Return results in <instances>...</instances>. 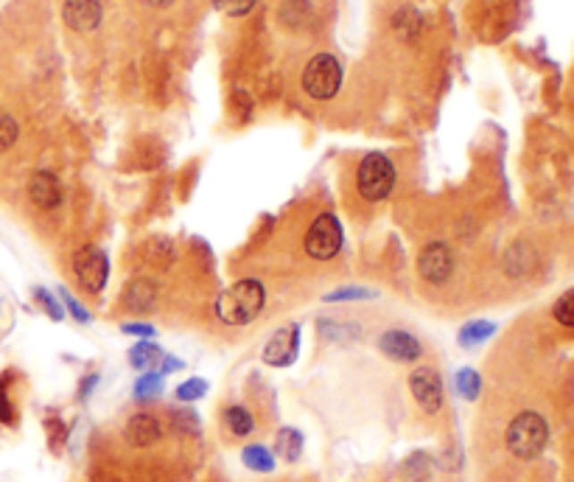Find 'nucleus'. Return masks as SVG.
Instances as JSON below:
<instances>
[{"label": "nucleus", "instance_id": "obj_1", "mask_svg": "<svg viewBox=\"0 0 574 482\" xmlns=\"http://www.w3.org/2000/svg\"><path fill=\"white\" fill-rule=\"evenodd\" d=\"M266 306V289L255 278H241L227 286L216 300V317L224 326H247L252 323Z\"/></svg>", "mask_w": 574, "mask_h": 482}, {"label": "nucleus", "instance_id": "obj_2", "mask_svg": "<svg viewBox=\"0 0 574 482\" xmlns=\"http://www.w3.org/2000/svg\"><path fill=\"white\" fill-rule=\"evenodd\" d=\"M504 440H507V449L513 452L519 460H536L546 449L549 427L538 412L527 410V412H519L513 421H510Z\"/></svg>", "mask_w": 574, "mask_h": 482}, {"label": "nucleus", "instance_id": "obj_3", "mask_svg": "<svg viewBox=\"0 0 574 482\" xmlns=\"http://www.w3.org/2000/svg\"><path fill=\"white\" fill-rule=\"evenodd\" d=\"M393 185H395V165L390 163V157L378 155V152L365 155V160L359 163V172H356L359 194L367 202H381L390 197Z\"/></svg>", "mask_w": 574, "mask_h": 482}, {"label": "nucleus", "instance_id": "obj_4", "mask_svg": "<svg viewBox=\"0 0 574 482\" xmlns=\"http://www.w3.org/2000/svg\"><path fill=\"white\" fill-rule=\"evenodd\" d=\"M342 88V65L339 59L331 54H317L306 71H303V90L317 98V101H328Z\"/></svg>", "mask_w": 574, "mask_h": 482}, {"label": "nucleus", "instance_id": "obj_5", "mask_svg": "<svg viewBox=\"0 0 574 482\" xmlns=\"http://www.w3.org/2000/svg\"><path fill=\"white\" fill-rule=\"evenodd\" d=\"M303 247L306 253L317 261H331L339 256V249H342V224L333 214H320L303 239Z\"/></svg>", "mask_w": 574, "mask_h": 482}, {"label": "nucleus", "instance_id": "obj_6", "mask_svg": "<svg viewBox=\"0 0 574 482\" xmlns=\"http://www.w3.org/2000/svg\"><path fill=\"white\" fill-rule=\"evenodd\" d=\"M73 272H76L81 289H88L90 295H98L110 278V258L98 247H84L73 258Z\"/></svg>", "mask_w": 574, "mask_h": 482}, {"label": "nucleus", "instance_id": "obj_7", "mask_svg": "<svg viewBox=\"0 0 574 482\" xmlns=\"http://www.w3.org/2000/svg\"><path fill=\"white\" fill-rule=\"evenodd\" d=\"M418 272H420V278L426 283H435V286L445 283L452 278V272H454L452 247L443 244V241H429L418 256Z\"/></svg>", "mask_w": 574, "mask_h": 482}, {"label": "nucleus", "instance_id": "obj_8", "mask_svg": "<svg viewBox=\"0 0 574 482\" xmlns=\"http://www.w3.org/2000/svg\"><path fill=\"white\" fill-rule=\"evenodd\" d=\"M409 390L412 398L418 402V407L426 412V415H437L443 410V382L435 368H418L409 376Z\"/></svg>", "mask_w": 574, "mask_h": 482}, {"label": "nucleus", "instance_id": "obj_9", "mask_svg": "<svg viewBox=\"0 0 574 482\" xmlns=\"http://www.w3.org/2000/svg\"><path fill=\"white\" fill-rule=\"evenodd\" d=\"M297 351H300V326L297 323L281 326L264 345V362L272 368H286L294 362Z\"/></svg>", "mask_w": 574, "mask_h": 482}, {"label": "nucleus", "instance_id": "obj_10", "mask_svg": "<svg viewBox=\"0 0 574 482\" xmlns=\"http://www.w3.org/2000/svg\"><path fill=\"white\" fill-rule=\"evenodd\" d=\"M378 351L384 353L387 359H393V362H415V359H420L423 345H420V340L412 337L409 331L390 328V331L381 334Z\"/></svg>", "mask_w": 574, "mask_h": 482}, {"label": "nucleus", "instance_id": "obj_11", "mask_svg": "<svg viewBox=\"0 0 574 482\" xmlns=\"http://www.w3.org/2000/svg\"><path fill=\"white\" fill-rule=\"evenodd\" d=\"M123 437H126V444L135 446V449H148V446L160 444L163 424L152 412H135L123 427Z\"/></svg>", "mask_w": 574, "mask_h": 482}, {"label": "nucleus", "instance_id": "obj_12", "mask_svg": "<svg viewBox=\"0 0 574 482\" xmlns=\"http://www.w3.org/2000/svg\"><path fill=\"white\" fill-rule=\"evenodd\" d=\"M62 17H65L68 29H73L76 34H88L101 23V4L98 0H65Z\"/></svg>", "mask_w": 574, "mask_h": 482}, {"label": "nucleus", "instance_id": "obj_13", "mask_svg": "<svg viewBox=\"0 0 574 482\" xmlns=\"http://www.w3.org/2000/svg\"><path fill=\"white\" fill-rule=\"evenodd\" d=\"M29 199L39 207V211H51L62 202V185L54 172H37L29 180Z\"/></svg>", "mask_w": 574, "mask_h": 482}, {"label": "nucleus", "instance_id": "obj_14", "mask_svg": "<svg viewBox=\"0 0 574 482\" xmlns=\"http://www.w3.org/2000/svg\"><path fill=\"white\" fill-rule=\"evenodd\" d=\"M157 295H160V289L152 278H135L123 289V306L132 311H152L157 303Z\"/></svg>", "mask_w": 574, "mask_h": 482}, {"label": "nucleus", "instance_id": "obj_15", "mask_svg": "<svg viewBox=\"0 0 574 482\" xmlns=\"http://www.w3.org/2000/svg\"><path fill=\"white\" fill-rule=\"evenodd\" d=\"M274 454H281L286 463H297L303 454V435L294 427H283L274 437Z\"/></svg>", "mask_w": 574, "mask_h": 482}, {"label": "nucleus", "instance_id": "obj_16", "mask_svg": "<svg viewBox=\"0 0 574 482\" xmlns=\"http://www.w3.org/2000/svg\"><path fill=\"white\" fill-rule=\"evenodd\" d=\"M222 421H224L227 432H230V435H236V437H247V435H252V429H255V418H252V412H249L247 407H241V404L227 407V410H224V415H222Z\"/></svg>", "mask_w": 574, "mask_h": 482}, {"label": "nucleus", "instance_id": "obj_17", "mask_svg": "<svg viewBox=\"0 0 574 482\" xmlns=\"http://www.w3.org/2000/svg\"><path fill=\"white\" fill-rule=\"evenodd\" d=\"M241 460H244V466L249 471H258V474H272L274 471V454L266 446H261V444L244 446Z\"/></svg>", "mask_w": 574, "mask_h": 482}, {"label": "nucleus", "instance_id": "obj_18", "mask_svg": "<svg viewBox=\"0 0 574 482\" xmlns=\"http://www.w3.org/2000/svg\"><path fill=\"white\" fill-rule=\"evenodd\" d=\"M163 351L157 348V345H152V342H138L132 351H130V365L135 368V370H155L160 362H163Z\"/></svg>", "mask_w": 574, "mask_h": 482}, {"label": "nucleus", "instance_id": "obj_19", "mask_svg": "<svg viewBox=\"0 0 574 482\" xmlns=\"http://www.w3.org/2000/svg\"><path fill=\"white\" fill-rule=\"evenodd\" d=\"M496 331V326L494 323H487V320H474V323H468V326H462L460 328V337H457V342L462 345V348H477L479 342H485L491 334Z\"/></svg>", "mask_w": 574, "mask_h": 482}, {"label": "nucleus", "instance_id": "obj_20", "mask_svg": "<svg viewBox=\"0 0 574 482\" xmlns=\"http://www.w3.org/2000/svg\"><path fill=\"white\" fill-rule=\"evenodd\" d=\"M135 398L138 402H152V398L163 395V373L160 370H146L135 382Z\"/></svg>", "mask_w": 574, "mask_h": 482}, {"label": "nucleus", "instance_id": "obj_21", "mask_svg": "<svg viewBox=\"0 0 574 482\" xmlns=\"http://www.w3.org/2000/svg\"><path fill=\"white\" fill-rule=\"evenodd\" d=\"M454 385H457V393L465 398V402H477L479 393H482V379H479V373H477L474 368H462V370H457Z\"/></svg>", "mask_w": 574, "mask_h": 482}, {"label": "nucleus", "instance_id": "obj_22", "mask_svg": "<svg viewBox=\"0 0 574 482\" xmlns=\"http://www.w3.org/2000/svg\"><path fill=\"white\" fill-rule=\"evenodd\" d=\"M9 385H12V373H4V376H0V424L14 427L17 424V410H14V402L9 395Z\"/></svg>", "mask_w": 574, "mask_h": 482}, {"label": "nucleus", "instance_id": "obj_23", "mask_svg": "<svg viewBox=\"0 0 574 482\" xmlns=\"http://www.w3.org/2000/svg\"><path fill=\"white\" fill-rule=\"evenodd\" d=\"M378 298V292L376 289H365V286H342V289H336V292H328V295L323 298L325 303H345V300H373Z\"/></svg>", "mask_w": 574, "mask_h": 482}, {"label": "nucleus", "instance_id": "obj_24", "mask_svg": "<svg viewBox=\"0 0 574 482\" xmlns=\"http://www.w3.org/2000/svg\"><path fill=\"white\" fill-rule=\"evenodd\" d=\"M552 314H555V320L566 328H574V289H569L566 295L558 298L555 309H552Z\"/></svg>", "mask_w": 574, "mask_h": 482}, {"label": "nucleus", "instance_id": "obj_25", "mask_svg": "<svg viewBox=\"0 0 574 482\" xmlns=\"http://www.w3.org/2000/svg\"><path fill=\"white\" fill-rule=\"evenodd\" d=\"M34 300H37L42 309H46V314H48L51 320H62V317H65V309H62V303L51 295L48 289L37 286V289H34Z\"/></svg>", "mask_w": 574, "mask_h": 482}, {"label": "nucleus", "instance_id": "obj_26", "mask_svg": "<svg viewBox=\"0 0 574 482\" xmlns=\"http://www.w3.org/2000/svg\"><path fill=\"white\" fill-rule=\"evenodd\" d=\"M17 135H20L17 121L9 113H0V152L12 149V146L17 143Z\"/></svg>", "mask_w": 574, "mask_h": 482}, {"label": "nucleus", "instance_id": "obj_27", "mask_svg": "<svg viewBox=\"0 0 574 482\" xmlns=\"http://www.w3.org/2000/svg\"><path fill=\"white\" fill-rule=\"evenodd\" d=\"M207 393V382L205 379H188L177 387V402H199V398Z\"/></svg>", "mask_w": 574, "mask_h": 482}, {"label": "nucleus", "instance_id": "obj_28", "mask_svg": "<svg viewBox=\"0 0 574 482\" xmlns=\"http://www.w3.org/2000/svg\"><path fill=\"white\" fill-rule=\"evenodd\" d=\"M172 421L185 435H197L199 432V418H197V412H190V410H174L172 412Z\"/></svg>", "mask_w": 574, "mask_h": 482}, {"label": "nucleus", "instance_id": "obj_29", "mask_svg": "<svg viewBox=\"0 0 574 482\" xmlns=\"http://www.w3.org/2000/svg\"><path fill=\"white\" fill-rule=\"evenodd\" d=\"M214 6H216L222 14L241 17V14H247V12L255 6V0H214Z\"/></svg>", "mask_w": 574, "mask_h": 482}, {"label": "nucleus", "instance_id": "obj_30", "mask_svg": "<svg viewBox=\"0 0 574 482\" xmlns=\"http://www.w3.org/2000/svg\"><path fill=\"white\" fill-rule=\"evenodd\" d=\"M59 298H62V303H65V306H68V311L73 314V317H76L79 323H90V311H88V309H84V306H81V303H79V300H76V298L71 295V292L65 289V286H62V289H59Z\"/></svg>", "mask_w": 574, "mask_h": 482}, {"label": "nucleus", "instance_id": "obj_31", "mask_svg": "<svg viewBox=\"0 0 574 482\" xmlns=\"http://www.w3.org/2000/svg\"><path fill=\"white\" fill-rule=\"evenodd\" d=\"M48 440L54 452H59V446L65 444V427H62V421H56V418L48 421Z\"/></svg>", "mask_w": 574, "mask_h": 482}, {"label": "nucleus", "instance_id": "obj_32", "mask_svg": "<svg viewBox=\"0 0 574 482\" xmlns=\"http://www.w3.org/2000/svg\"><path fill=\"white\" fill-rule=\"evenodd\" d=\"M121 331L123 334H132V337H140V340L155 337V326H146V323H123Z\"/></svg>", "mask_w": 574, "mask_h": 482}, {"label": "nucleus", "instance_id": "obj_33", "mask_svg": "<svg viewBox=\"0 0 574 482\" xmlns=\"http://www.w3.org/2000/svg\"><path fill=\"white\" fill-rule=\"evenodd\" d=\"M182 368H185V365H182L180 359H172V356H163V370H160V373L165 376V373H172V370H182Z\"/></svg>", "mask_w": 574, "mask_h": 482}, {"label": "nucleus", "instance_id": "obj_34", "mask_svg": "<svg viewBox=\"0 0 574 482\" xmlns=\"http://www.w3.org/2000/svg\"><path fill=\"white\" fill-rule=\"evenodd\" d=\"M96 382H98V376L93 373V376H88V382H81V387H79V398H88L90 395V390L96 387Z\"/></svg>", "mask_w": 574, "mask_h": 482}, {"label": "nucleus", "instance_id": "obj_35", "mask_svg": "<svg viewBox=\"0 0 574 482\" xmlns=\"http://www.w3.org/2000/svg\"><path fill=\"white\" fill-rule=\"evenodd\" d=\"M146 6H152V9H165V6H172L174 0H143Z\"/></svg>", "mask_w": 574, "mask_h": 482}]
</instances>
